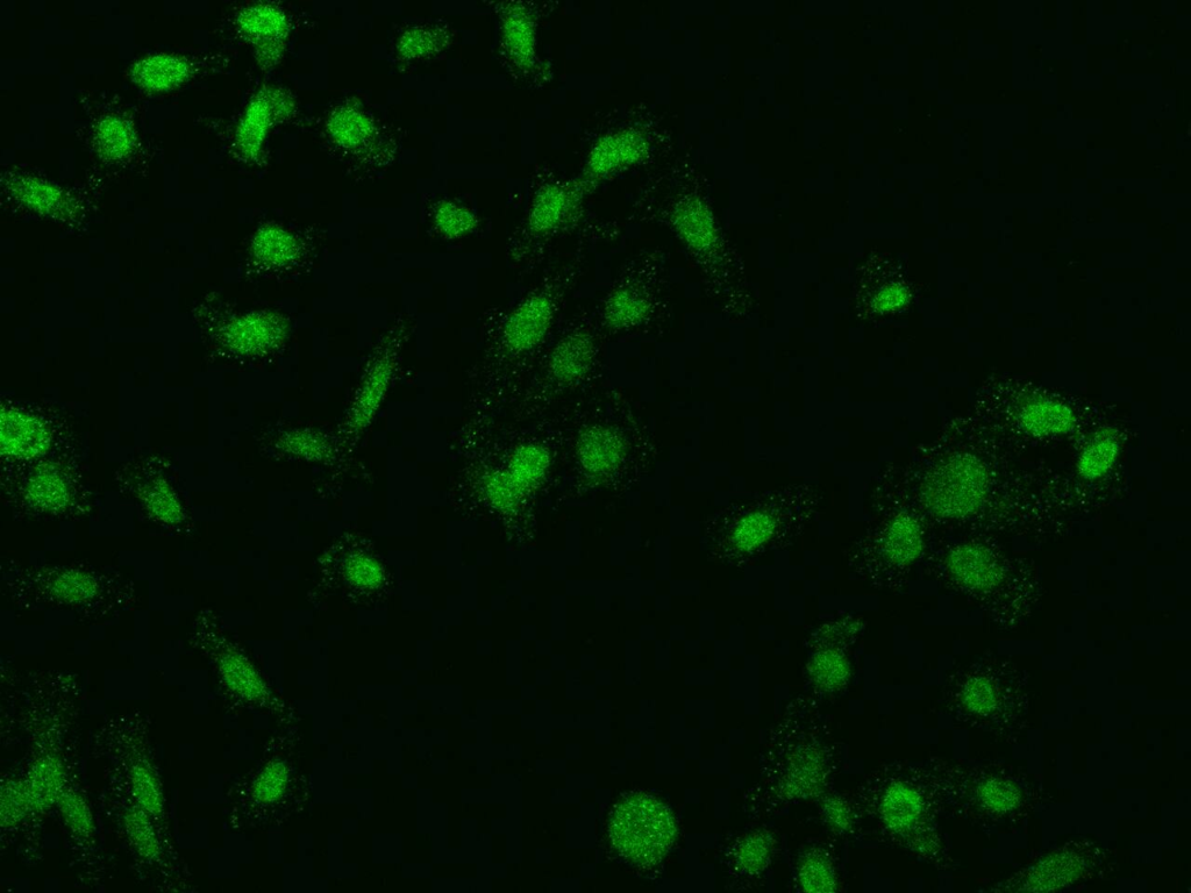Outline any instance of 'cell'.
Listing matches in <instances>:
<instances>
[{
  "mask_svg": "<svg viewBox=\"0 0 1191 893\" xmlns=\"http://www.w3.org/2000/svg\"><path fill=\"white\" fill-rule=\"evenodd\" d=\"M675 834V821L668 807L645 794L627 797L617 806L610 824L613 846L638 866L661 860Z\"/></svg>",
  "mask_w": 1191,
  "mask_h": 893,
  "instance_id": "obj_1",
  "label": "cell"
},
{
  "mask_svg": "<svg viewBox=\"0 0 1191 893\" xmlns=\"http://www.w3.org/2000/svg\"><path fill=\"white\" fill-rule=\"evenodd\" d=\"M989 471L979 457L959 454L934 471L925 488V500L941 518L961 519L981 509L989 494Z\"/></svg>",
  "mask_w": 1191,
  "mask_h": 893,
  "instance_id": "obj_2",
  "label": "cell"
},
{
  "mask_svg": "<svg viewBox=\"0 0 1191 893\" xmlns=\"http://www.w3.org/2000/svg\"><path fill=\"white\" fill-rule=\"evenodd\" d=\"M947 567L957 583L973 591L994 590L1004 580L1002 563L993 550L975 542L952 549Z\"/></svg>",
  "mask_w": 1191,
  "mask_h": 893,
  "instance_id": "obj_3",
  "label": "cell"
},
{
  "mask_svg": "<svg viewBox=\"0 0 1191 893\" xmlns=\"http://www.w3.org/2000/svg\"><path fill=\"white\" fill-rule=\"evenodd\" d=\"M553 313L551 297L541 294L527 299L506 324V346L517 355L536 347L551 326Z\"/></svg>",
  "mask_w": 1191,
  "mask_h": 893,
  "instance_id": "obj_4",
  "label": "cell"
},
{
  "mask_svg": "<svg viewBox=\"0 0 1191 893\" xmlns=\"http://www.w3.org/2000/svg\"><path fill=\"white\" fill-rule=\"evenodd\" d=\"M1018 419L1026 432L1038 438L1067 434L1076 425L1071 407L1046 397L1026 400L1019 410Z\"/></svg>",
  "mask_w": 1191,
  "mask_h": 893,
  "instance_id": "obj_5",
  "label": "cell"
},
{
  "mask_svg": "<svg viewBox=\"0 0 1191 893\" xmlns=\"http://www.w3.org/2000/svg\"><path fill=\"white\" fill-rule=\"evenodd\" d=\"M190 64L181 56L159 54L146 57L132 69V77L141 88L167 91L188 80Z\"/></svg>",
  "mask_w": 1191,
  "mask_h": 893,
  "instance_id": "obj_6",
  "label": "cell"
},
{
  "mask_svg": "<svg viewBox=\"0 0 1191 893\" xmlns=\"http://www.w3.org/2000/svg\"><path fill=\"white\" fill-rule=\"evenodd\" d=\"M48 445V433L39 421L10 411L3 414V447L16 456L40 454Z\"/></svg>",
  "mask_w": 1191,
  "mask_h": 893,
  "instance_id": "obj_7",
  "label": "cell"
},
{
  "mask_svg": "<svg viewBox=\"0 0 1191 893\" xmlns=\"http://www.w3.org/2000/svg\"><path fill=\"white\" fill-rule=\"evenodd\" d=\"M1118 434L1112 428H1103L1083 448L1078 461V473L1083 480L1096 481L1109 473L1119 455Z\"/></svg>",
  "mask_w": 1191,
  "mask_h": 893,
  "instance_id": "obj_8",
  "label": "cell"
},
{
  "mask_svg": "<svg viewBox=\"0 0 1191 893\" xmlns=\"http://www.w3.org/2000/svg\"><path fill=\"white\" fill-rule=\"evenodd\" d=\"M64 783L66 775L62 763L55 757L48 756L35 762L26 781L33 810H45L59 802Z\"/></svg>",
  "mask_w": 1191,
  "mask_h": 893,
  "instance_id": "obj_9",
  "label": "cell"
},
{
  "mask_svg": "<svg viewBox=\"0 0 1191 893\" xmlns=\"http://www.w3.org/2000/svg\"><path fill=\"white\" fill-rule=\"evenodd\" d=\"M593 344L586 337H573L556 348L551 362L556 382L570 383L588 370L593 359Z\"/></svg>",
  "mask_w": 1191,
  "mask_h": 893,
  "instance_id": "obj_10",
  "label": "cell"
},
{
  "mask_svg": "<svg viewBox=\"0 0 1191 893\" xmlns=\"http://www.w3.org/2000/svg\"><path fill=\"white\" fill-rule=\"evenodd\" d=\"M622 454V444L617 435L604 428H593L583 435L581 457L590 471L601 473L616 466Z\"/></svg>",
  "mask_w": 1191,
  "mask_h": 893,
  "instance_id": "obj_11",
  "label": "cell"
},
{
  "mask_svg": "<svg viewBox=\"0 0 1191 893\" xmlns=\"http://www.w3.org/2000/svg\"><path fill=\"white\" fill-rule=\"evenodd\" d=\"M95 141L98 152L105 159L120 160L132 152L135 132L123 118L108 117L99 121Z\"/></svg>",
  "mask_w": 1191,
  "mask_h": 893,
  "instance_id": "obj_12",
  "label": "cell"
},
{
  "mask_svg": "<svg viewBox=\"0 0 1191 893\" xmlns=\"http://www.w3.org/2000/svg\"><path fill=\"white\" fill-rule=\"evenodd\" d=\"M923 548L921 528L915 519L902 514L890 526L886 538V550L891 560L909 563L917 559Z\"/></svg>",
  "mask_w": 1191,
  "mask_h": 893,
  "instance_id": "obj_13",
  "label": "cell"
},
{
  "mask_svg": "<svg viewBox=\"0 0 1191 893\" xmlns=\"http://www.w3.org/2000/svg\"><path fill=\"white\" fill-rule=\"evenodd\" d=\"M11 190L21 203L40 212L57 213L67 205L61 190L32 177H19L11 184Z\"/></svg>",
  "mask_w": 1191,
  "mask_h": 893,
  "instance_id": "obj_14",
  "label": "cell"
},
{
  "mask_svg": "<svg viewBox=\"0 0 1191 893\" xmlns=\"http://www.w3.org/2000/svg\"><path fill=\"white\" fill-rule=\"evenodd\" d=\"M220 671L228 687L240 696L256 700L265 694L260 677L240 655L226 654L220 661Z\"/></svg>",
  "mask_w": 1191,
  "mask_h": 893,
  "instance_id": "obj_15",
  "label": "cell"
},
{
  "mask_svg": "<svg viewBox=\"0 0 1191 893\" xmlns=\"http://www.w3.org/2000/svg\"><path fill=\"white\" fill-rule=\"evenodd\" d=\"M149 814L144 810L133 809L126 814L125 827L131 844L141 857L146 860L158 859L161 846Z\"/></svg>",
  "mask_w": 1191,
  "mask_h": 893,
  "instance_id": "obj_16",
  "label": "cell"
},
{
  "mask_svg": "<svg viewBox=\"0 0 1191 893\" xmlns=\"http://www.w3.org/2000/svg\"><path fill=\"white\" fill-rule=\"evenodd\" d=\"M131 783L135 799L141 810L149 816H159L163 811V792L158 777L146 763H137L132 769Z\"/></svg>",
  "mask_w": 1191,
  "mask_h": 893,
  "instance_id": "obj_17",
  "label": "cell"
},
{
  "mask_svg": "<svg viewBox=\"0 0 1191 893\" xmlns=\"http://www.w3.org/2000/svg\"><path fill=\"white\" fill-rule=\"evenodd\" d=\"M548 461V454L544 449L537 446L524 447L513 457L508 478L519 491H522L545 473Z\"/></svg>",
  "mask_w": 1191,
  "mask_h": 893,
  "instance_id": "obj_18",
  "label": "cell"
},
{
  "mask_svg": "<svg viewBox=\"0 0 1191 893\" xmlns=\"http://www.w3.org/2000/svg\"><path fill=\"white\" fill-rule=\"evenodd\" d=\"M883 810L884 817L891 826L903 828L917 818L921 805L914 791L896 785L889 790L884 799Z\"/></svg>",
  "mask_w": 1191,
  "mask_h": 893,
  "instance_id": "obj_19",
  "label": "cell"
},
{
  "mask_svg": "<svg viewBox=\"0 0 1191 893\" xmlns=\"http://www.w3.org/2000/svg\"><path fill=\"white\" fill-rule=\"evenodd\" d=\"M64 821L77 837H89L94 832V818L85 799L77 792L64 790L57 802Z\"/></svg>",
  "mask_w": 1191,
  "mask_h": 893,
  "instance_id": "obj_20",
  "label": "cell"
},
{
  "mask_svg": "<svg viewBox=\"0 0 1191 893\" xmlns=\"http://www.w3.org/2000/svg\"><path fill=\"white\" fill-rule=\"evenodd\" d=\"M33 810L30 792L26 782H9L2 789L0 798V817L3 826H14L23 820L28 812Z\"/></svg>",
  "mask_w": 1191,
  "mask_h": 893,
  "instance_id": "obj_21",
  "label": "cell"
},
{
  "mask_svg": "<svg viewBox=\"0 0 1191 893\" xmlns=\"http://www.w3.org/2000/svg\"><path fill=\"white\" fill-rule=\"evenodd\" d=\"M648 305L640 292L625 290L617 292L610 300L608 318L613 326L626 327L637 324L645 317Z\"/></svg>",
  "mask_w": 1191,
  "mask_h": 893,
  "instance_id": "obj_22",
  "label": "cell"
},
{
  "mask_svg": "<svg viewBox=\"0 0 1191 893\" xmlns=\"http://www.w3.org/2000/svg\"><path fill=\"white\" fill-rule=\"evenodd\" d=\"M775 528V521L765 512H754L740 521L734 542L740 549L750 550L767 541Z\"/></svg>",
  "mask_w": 1191,
  "mask_h": 893,
  "instance_id": "obj_23",
  "label": "cell"
},
{
  "mask_svg": "<svg viewBox=\"0 0 1191 893\" xmlns=\"http://www.w3.org/2000/svg\"><path fill=\"white\" fill-rule=\"evenodd\" d=\"M267 124L266 107L256 102L246 113L238 131V145L242 153L253 155L259 149Z\"/></svg>",
  "mask_w": 1191,
  "mask_h": 893,
  "instance_id": "obj_24",
  "label": "cell"
},
{
  "mask_svg": "<svg viewBox=\"0 0 1191 893\" xmlns=\"http://www.w3.org/2000/svg\"><path fill=\"white\" fill-rule=\"evenodd\" d=\"M285 783H287V770L283 764H270L256 781L254 796L262 803L274 802L282 795Z\"/></svg>",
  "mask_w": 1191,
  "mask_h": 893,
  "instance_id": "obj_25",
  "label": "cell"
},
{
  "mask_svg": "<svg viewBox=\"0 0 1191 893\" xmlns=\"http://www.w3.org/2000/svg\"><path fill=\"white\" fill-rule=\"evenodd\" d=\"M812 673L820 683L836 685L843 681L847 674L846 662L837 654L825 653L813 661Z\"/></svg>",
  "mask_w": 1191,
  "mask_h": 893,
  "instance_id": "obj_26",
  "label": "cell"
},
{
  "mask_svg": "<svg viewBox=\"0 0 1191 893\" xmlns=\"http://www.w3.org/2000/svg\"><path fill=\"white\" fill-rule=\"evenodd\" d=\"M31 495L39 504L56 506L66 496L67 490L59 477L42 474L37 477L31 487Z\"/></svg>",
  "mask_w": 1191,
  "mask_h": 893,
  "instance_id": "obj_27",
  "label": "cell"
},
{
  "mask_svg": "<svg viewBox=\"0 0 1191 893\" xmlns=\"http://www.w3.org/2000/svg\"><path fill=\"white\" fill-rule=\"evenodd\" d=\"M804 887L810 890L824 891L826 885L832 884V876L823 862L811 861L804 868L802 874Z\"/></svg>",
  "mask_w": 1191,
  "mask_h": 893,
  "instance_id": "obj_28",
  "label": "cell"
},
{
  "mask_svg": "<svg viewBox=\"0 0 1191 893\" xmlns=\"http://www.w3.org/2000/svg\"><path fill=\"white\" fill-rule=\"evenodd\" d=\"M60 583L56 584L57 589L60 590L64 597L83 598L87 595L84 588L91 589L92 584L89 583L85 576H77L75 574L69 576H62Z\"/></svg>",
  "mask_w": 1191,
  "mask_h": 893,
  "instance_id": "obj_29",
  "label": "cell"
},
{
  "mask_svg": "<svg viewBox=\"0 0 1191 893\" xmlns=\"http://www.w3.org/2000/svg\"><path fill=\"white\" fill-rule=\"evenodd\" d=\"M766 854L767 848L762 844V841L759 839H752L751 841H748L747 845H745L743 848V854H741V857H743L746 867L758 868L761 866L763 860L766 859Z\"/></svg>",
  "mask_w": 1191,
  "mask_h": 893,
  "instance_id": "obj_30",
  "label": "cell"
},
{
  "mask_svg": "<svg viewBox=\"0 0 1191 893\" xmlns=\"http://www.w3.org/2000/svg\"><path fill=\"white\" fill-rule=\"evenodd\" d=\"M148 504H151L153 511L158 514L160 513L161 517L168 516V512L171 513V516H176V513L180 512L178 511L176 502H174L167 491L155 490L151 498L148 499ZM168 519H170L169 516Z\"/></svg>",
  "mask_w": 1191,
  "mask_h": 893,
  "instance_id": "obj_31",
  "label": "cell"
}]
</instances>
